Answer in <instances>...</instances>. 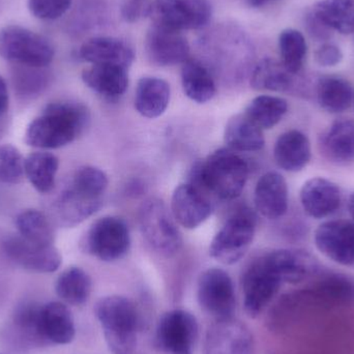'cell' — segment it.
Returning <instances> with one entry per match:
<instances>
[{
	"instance_id": "obj_39",
	"label": "cell",
	"mask_w": 354,
	"mask_h": 354,
	"mask_svg": "<svg viewBox=\"0 0 354 354\" xmlns=\"http://www.w3.org/2000/svg\"><path fill=\"white\" fill-rule=\"evenodd\" d=\"M24 161L17 147L10 145L0 147V183L18 185L25 176Z\"/></svg>"
},
{
	"instance_id": "obj_6",
	"label": "cell",
	"mask_w": 354,
	"mask_h": 354,
	"mask_svg": "<svg viewBox=\"0 0 354 354\" xmlns=\"http://www.w3.org/2000/svg\"><path fill=\"white\" fill-rule=\"evenodd\" d=\"M256 218L250 209H241L228 218L216 233L209 254L227 266L236 263L247 254L255 236Z\"/></svg>"
},
{
	"instance_id": "obj_16",
	"label": "cell",
	"mask_w": 354,
	"mask_h": 354,
	"mask_svg": "<svg viewBox=\"0 0 354 354\" xmlns=\"http://www.w3.org/2000/svg\"><path fill=\"white\" fill-rule=\"evenodd\" d=\"M174 220L187 229L203 224L212 212L207 193L192 183H183L174 189L171 200Z\"/></svg>"
},
{
	"instance_id": "obj_25",
	"label": "cell",
	"mask_w": 354,
	"mask_h": 354,
	"mask_svg": "<svg viewBox=\"0 0 354 354\" xmlns=\"http://www.w3.org/2000/svg\"><path fill=\"white\" fill-rule=\"evenodd\" d=\"M82 80L95 93L108 99H118L128 89V70L111 64H93L83 71Z\"/></svg>"
},
{
	"instance_id": "obj_10",
	"label": "cell",
	"mask_w": 354,
	"mask_h": 354,
	"mask_svg": "<svg viewBox=\"0 0 354 354\" xmlns=\"http://www.w3.org/2000/svg\"><path fill=\"white\" fill-rule=\"evenodd\" d=\"M282 284L266 255L250 264L243 276V309L248 317H258L276 297Z\"/></svg>"
},
{
	"instance_id": "obj_27",
	"label": "cell",
	"mask_w": 354,
	"mask_h": 354,
	"mask_svg": "<svg viewBox=\"0 0 354 354\" xmlns=\"http://www.w3.org/2000/svg\"><path fill=\"white\" fill-rule=\"evenodd\" d=\"M297 74L274 58H264L254 68L251 85L257 91L288 93L297 87Z\"/></svg>"
},
{
	"instance_id": "obj_20",
	"label": "cell",
	"mask_w": 354,
	"mask_h": 354,
	"mask_svg": "<svg viewBox=\"0 0 354 354\" xmlns=\"http://www.w3.org/2000/svg\"><path fill=\"white\" fill-rule=\"evenodd\" d=\"M256 209L270 220H276L288 209V187L284 177L278 172H268L260 177L255 187Z\"/></svg>"
},
{
	"instance_id": "obj_21",
	"label": "cell",
	"mask_w": 354,
	"mask_h": 354,
	"mask_svg": "<svg viewBox=\"0 0 354 354\" xmlns=\"http://www.w3.org/2000/svg\"><path fill=\"white\" fill-rule=\"evenodd\" d=\"M324 157L337 165L354 163V120L341 118L320 136Z\"/></svg>"
},
{
	"instance_id": "obj_14",
	"label": "cell",
	"mask_w": 354,
	"mask_h": 354,
	"mask_svg": "<svg viewBox=\"0 0 354 354\" xmlns=\"http://www.w3.org/2000/svg\"><path fill=\"white\" fill-rule=\"evenodd\" d=\"M314 239L326 257L341 266H354V223L345 220L322 223Z\"/></svg>"
},
{
	"instance_id": "obj_17",
	"label": "cell",
	"mask_w": 354,
	"mask_h": 354,
	"mask_svg": "<svg viewBox=\"0 0 354 354\" xmlns=\"http://www.w3.org/2000/svg\"><path fill=\"white\" fill-rule=\"evenodd\" d=\"M103 205V197L70 185L60 193L54 204L58 222L66 227L76 226L91 218Z\"/></svg>"
},
{
	"instance_id": "obj_19",
	"label": "cell",
	"mask_w": 354,
	"mask_h": 354,
	"mask_svg": "<svg viewBox=\"0 0 354 354\" xmlns=\"http://www.w3.org/2000/svg\"><path fill=\"white\" fill-rule=\"evenodd\" d=\"M341 201L342 196L338 185L324 177L309 179L301 187V205L312 218L330 216L339 209Z\"/></svg>"
},
{
	"instance_id": "obj_1",
	"label": "cell",
	"mask_w": 354,
	"mask_h": 354,
	"mask_svg": "<svg viewBox=\"0 0 354 354\" xmlns=\"http://www.w3.org/2000/svg\"><path fill=\"white\" fill-rule=\"evenodd\" d=\"M88 122V110L82 104L54 102L27 127L25 143L35 149L66 147L82 134Z\"/></svg>"
},
{
	"instance_id": "obj_35",
	"label": "cell",
	"mask_w": 354,
	"mask_h": 354,
	"mask_svg": "<svg viewBox=\"0 0 354 354\" xmlns=\"http://www.w3.org/2000/svg\"><path fill=\"white\" fill-rule=\"evenodd\" d=\"M50 73L46 68L15 64L12 71L15 93L23 100H31L41 95L50 84Z\"/></svg>"
},
{
	"instance_id": "obj_44",
	"label": "cell",
	"mask_w": 354,
	"mask_h": 354,
	"mask_svg": "<svg viewBox=\"0 0 354 354\" xmlns=\"http://www.w3.org/2000/svg\"><path fill=\"white\" fill-rule=\"evenodd\" d=\"M10 105V97H8V86L6 81L0 76V118L8 112Z\"/></svg>"
},
{
	"instance_id": "obj_33",
	"label": "cell",
	"mask_w": 354,
	"mask_h": 354,
	"mask_svg": "<svg viewBox=\"0 0 354 354\" xmlns=\"http://www.w3.org/2000/svg\"><path fill=\"white\" fill-rule=\"evenodd\" d=\"M312 10L332 30L354 33V0H320Z\"/></svg>"
},
{
	"instance_id": "obj_3",
	"label": "cell",
	"mask_w": 354,
	"mask_h": 354,
	"mask_svg": "<svg viewBox=\"0 0 354 354\" xmlns=\"http://www.w3.org/2000/svg\"><path fill=\"white\" fill-rule=\"evenodd\" d=\"M95 315L101 324L106 343L113 354H132L137 345L139 316L134 303L120 295L100 299Z\"/></svg>"
},
{
	"instance_id": "obj_22",
	"label": "cell",
	"mask_w": 354,
	"mask_h": 354,
	"mask_svg": "<svg viewBox=\"0 0 354 354\" xmlns=\"http://www.w3.org/2000/svg\"><path fill=\"white\" fill-rule=\"evenodd\" d=\"M39 326L41 336L47 345L70 344L76 335L72 312L59 301L41 305Z\"/></svg>"
},
{
	"instance_id": "obj_31",
	"label": "cell",
	"mask_w": 354,
	"mask_h": 354,
	"mask_svg": "<svg viewBox=\"0 0 354 354\" xmlns=\"http://www.w3.org/2000/svg\"><path fill=\"white\" fill-rule=\"evenodd\" d=\"M317 100L326 111L341 113L346 111L353 104V86L340 77H322L317 83Z\"/></svg>"
},
{
	"instance_id": "obj_12",
	"label": "cell",
	"mask_w": 354,
	"mask_h": 354,
	"mask_svg": "<svg viewBox=\"0 0 354 354\" xmlns=\"http://www.w3.org/2000/svg\"><path fill=\"white\" fill-rule=\"evenodd\" d=\"M3 252L17 266L30 272L49 274L60 268L62 257L53 245H39L18 236H10L3 241Z\"/></svg>"
},
{
	"instance_id": "obj_5",
	"label": "cell",
	"mask_w": 354,
	"mask_h": 354,
	"mask_svg": "<svg viewBox=\"0 0 354 354\" xmlns=\"http://www.w3.org/2000/svg\"><path fill=\"white\" fill-rule=\"evenodd\" d=\"M141 233L157 253L171 257L183 245V237L167 206L158 198H151L139 212Z\"/></svg>"
},
{
	"instance_id": "obj_7",
	"label": "cell",
	"mask_w": 354,
	"mask_h": 354,
	"mask_svg": "<svg viewBox=\"0 0 354 354\" xmlns=\"http://www.w3.org/2000/svg\"><path fill=\"white\" fill-rule=\"evenodd\" d=\"M81 245L85 253L102 261H116L130 250V231L122 218L104 216L91 225Z\"/></svg>"
},
{
	"instance_id": "obj_24",
	"label": "cell",
	"mask_w": 354,
	"mask_h": 354,
	"mask_svg": "<svg viewBox=\"0 0 354 354\" xmlns=\"http://www.w3.org/2000/svg\"><path fill=\"white\" fill-rule=\"evenodd\" d=\"M274 157L279 167L285 171H301L311 160L309 138L297 130L284 133L276 141Z\"/></svg>"
},
{
	"instance_id": "obj_46",
	"label": "cell",
	"mask_w": 354,
	"mask_h": 354,
	"mask_svg": "<svg viewBox=\"0 0 354 354\" xmlns=\"http://www.w3.org/2000/svg\"><path fill=\"white\" fill-rule=\"evenodd\" d=\"M349 212H351V216H353L354 221V193L349 198L348 203Z\"/></svg>"
},
{
	"instance_id": "obj_8",
	"label": "cell",
	"mask_w": 354,
	"mask_h": 354,
	"mask_svg": "<svg viewBox=\"0 0 354 354\" xmlns=\"http://www.w3.org/2000/svg\"><path fill=\"white\" fill-rule=\"evenodd\" d=\"M153 24L183 31L205 26L212 18L209 0H153Z\"/></svg>"
},
{
	"instance_id": "obj_42",
	"label": "cell",
	"mask_w": 354,
	"mask_h": 354,
	"mask_svg": "<svg viewBox=\"0 0 354 354\" xmlns=\"http://www.w3.org/2000/svg\"><path fill=\"white\" fill-rule=\"evenodd\" d=\"M343 59V53L338 46L324 43L315 51V60L320 66H335Z\"/></svg>"
},
{
	"instance_id": "obj_2",
	"label": "cell",
	"mask_w": 354,
	"mask_h": 354,
	"mask_svg": "<svg viewBox=\"0 0 354 354\" xmlns=\"http://www.w3.org/2000/svg\"><path fill=\"white\" fill-rule=\"evenodd\" d=\"M248 176L247 162L230 149H221L194 165L189 183L220 199L232 200L245 189Z\"/></svg>"
},
{
	"instance_id": "obj_26",
	"label": "cell",
	"mask_w": 354,
	"mask_h": 354,
	"mask_svg": "<svg viewBox=\"0 0 354 354\" xmlns=\"http://www.w3.org/2000/svg\"><path fill=\"white\" fill-rule=\"evenodd\" d=\"M170 95V85L165 80L157 77H145L137 84L135 108L145 118H159L169 105Z\"/></svg>"
},
{
	"instance_id": "obj_29",
	"label": "cell",
	"mask_w": 354,
	"mask_h": 354,
	"mask_svg": "<svg viewBox=\"0 0 354 354\" xmlns=\"http://www.w3.org/2000/svg\"><path fill=\"white\" fill-rule=\"evenodd\" d=\"M181 83L185 95L196 103L209 102L216 95V86L207 68L196 59L183 62Z\"/></svg>"
},
{
	"instance_id": "obj_45",
	"label": "cell",
	"mask_w": 354,
	"mask_h": 354,
	"mask_svg": "<svg viewBox=\"0 0 354 354\" xmlns=\"http://www.w3.org/2000/svg\"><path fill=\"white\" fill-rule=\"evenodd\" d=\"M248 1H249V3L251 4L252 6L257 8V6H263V4H266V2L270 1V0H248Z\"/></svg>"
},
{
	"instance_id": "obj_13",
	"label": "cell",
	"mask_w": 354,
	"mask_h": 354,
	"mask_svg": "<svg viewBox=\"0 0 354 354\" xmlns=\"http://www.w3.org/2000/svg\"><path fill=\"white\" fill-rule=\"evenodd\" d=\"M204 354H253V337L247 326L234 319H218L208 328Z\"/></svg>"
},
{
	"instance_id": "obj_18",
	"label": "cell",
	"mask_w": 354,
	"mask_h": 354,
	"mask_svg": "<svg viewBox=\"0 0 354 354\" xmlns=\"http://www.w3.org/2000/svg\"><path fill=\"white\" fill-rule=\"evenodd\" d=\"M79 55L91 64H111L127 70L135 59L134 50L130 44L112 37L89 39L81 46Z\"/></svg>"
},
{
	"instance_id": "obj_23",
	"label": "cell",
	"mask_w": 354,
	"mask_h": 354,
	"mask_svg": "<svg viewBox=\"0 0 354 354\" xmlns=\"http://www.w3.org/2000/svg\"><path fill=\"white\" fill-rule=\"evenodd\" d=\"M266 259L282 283L297 284L317 270L310 254L297 250H277L266 254Z\"/></svg>"
},
{
	"instance_id": "obj_4",
	"label": "cell",
	"mask_w": 354,
	"mask_h": 354,
	"mask_svg": "<svg viewBox=\"0 0 354 354\" xmlns=\"http://www.w3.org/2000/svg\"><path fill=\"white\" fill-rule=\"evenodd\" d=\"M54 55L53 45L44 35L19 25H8L0 30V56L6 62L47 68Z\"/></svg>"
},
{
	"instance_id": "obj_9",
	"label": "cell",
	"mask_w": 354,
	"mask_h": 354,
	"mask_svg": "<svg viewBox=\"0 0 354 354\" xmlns=\"http://www.w3.org/2000/svg\"><path fill=\"white\" fill-rule=\"evenodd\" d=\"M197 299L201 309L218 319L233 317L236 307L232 279L221 268H208L198 280Z\"/></svg>"
},
{
	"instance_id": "obj_36",
	"label": "cell",
	"mask_w": 354,
	"mask_h": 354,
	"mask_svg": "<svg viewBox=\"0 0 354 354\" xmlns=\"http://www.w3.org/2000/svg\"><path fill=\"white\" fill-rule=\"evenodd\" d=\"M287 110L288 104L282 97L259 95L249 104L245 114L261 130H268L282 120Z\"/></svg>"
},
{
	"instance_id": "obj_15",
	"label": "cell",
	"mask_w": 354,
	"mask_h": 354,
	"mask_svg": "<svg viewBox=\"0 0 354 354\" xmlns=\"http://www.w3.org/2000/svg\"><path fill=\"white\" fill-rule=\"evenodd\" d=\"M145 52L156 66H176L189 59V45L180 31L153 24L145 37Z\"/></svg>"
},
{
	"instance_id": "obj_38",
	"label": "cell",
	"mask_w": 354,
	"mask_h": 354,
	"mask_svg": "<svg viewBox=\"0 0 354 354\" xmlns=\"http://www.w3.org/2000/svg\"><path fill=\"white\" fill-rule=\"evenodd\" d=\"M281 62L293 74H299L307 56V41L303 33L295 29H285L279 37Z\"/></svg>"
},
{
	"instance_id": "obj_41",
	"label": "cell",
	"mask_w": 354,
	"mask_h": 354,
	"mask_svg": "<svg viewBox=\"0 0 354 354\" xmlns=\"http://www.w3.org/2000/svg\"><path fill=\"white\" fill-rule=\"evenodd\" d=\"M153 0H126L122 6V16L127 22L134 23L151 15Z\"/></svg>"
},
{
	"instance_id": "obj_28",
	"label": "cell",
	"mask_w": 354,
	"mask_h": 354,
	"mask_svg": "<svg viewBox=\"0 0 354 354\" xmlns=\"http://www.w3.org/2000/svg\"><path fill=\"white\" fill-rule=\"evenodd\" d=\"M225 142L231 151H258L266 145L261 129L245 114H237L227 122Z\"/></svg>"
},
{
	"instance_id": "obj_30",
	"label": "cell",
	"mask_w": 354,
	"mask_h": 354,
	"mask_svg": "<svg viewBox=\"0 0 354 354\" xmlns=\"http://www.w3.org/2000/svg\"><path fill=\"white\" fill-rule=\"evenodd\" d=\"M41 305L25 303L19 306L15 311L10 324L14 338L24 346H44L46 344L41 333L39 315Z\"/></svg>"
},
{
	"instance_id": "obj_32",
	"label": "cell",
	"mask_w": 354,
	"mask_h": 354,
	"mask_svg": "<svg viewBox=\"0 0 354 354\" xmlns=\"http://www.w3.org/2000/svg\"><path fill=\"white\" fill-rule=\"evenodd\" d=\"M59 161L55 156L45 151L29 155L24 161L25 176L39 193H50L55 187Z\"/></svg>"
},
{
	"instance_id": "obj_37",
	"label": "cell",
	"mask_w": 354,
	"mask_h": 354,
	"mask_svg": "<svg viewBox=\"0 0 354 354\" xmlns=\"http://www.w3.org/2000/svg\"><path fill=\"white\" fill-rule=\"evenodd\" d=\"M16 226L21 237L39 245H53L54 231L41 212L26 209L17 216Z\"/></svg>"
},
{
	"instance_id": "obj_40",
	"label": "cell",
	"mask_w": 354,
	"mask_h": 354,
	"mask_svg": "<svg viewBox=\"0 0 354 354\" xmlns=\"http://www.w3.org/2000/svg\"><path fill=\"white\" fill-rule=\"evenodd\" d=\"M72 6V0H28V10L39 20H56Z\"/></svg>"
},
{
	"instance_id": "obj_34",
	"label": "cell",
	"mask_w": 354,
	"mask_h": 354,
	"mask_svg": "<svg viewBox=\"0 0 354 354\" xmlns=\"http://www.w3.org/2000/svg\"><path fill=\"white\" fill-rule=\"evenodd\" d=\"M91 286L89 274L82 268L73 266L58 277L55 291L58 297L68 305L81 306L88 301Z\"/></svg>"
},
{
	"instance_id": "obj_11",
	"label": "cell",
	"mask_w": 354,
	"mask_h": 354,
	"mask_svg": "<svg viewBox=\"0 0 354 354\" xmlns=\"http://www.w3.org/2000/svg\"><path fill=\"white\" fill-rule=\"evenodd\" d=\"M198 337V322L191 312L172 310L160 318L155 343L166 354H193Z\"/></svg>"
},
{
	"instance_id": "obj_43",
	"label": "cell",
	"mask_w": 354,
	"mask_h": 354,
	"mask_svg": "<svg viewBox=\"0 0 354 354\" xmlns=\"http://www.w3.org/2000/svg\"><path fill=\"white\" fill-rule=\"evenodd\" d=\"M305 26L308 33L313 39L318 41H326L333 37V31L328 25L324 24L315 14L313 10H310L305 18Z\"/></svg>"
}]
</instances>
